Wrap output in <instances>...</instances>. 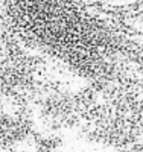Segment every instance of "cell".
I'll return each mask as SVG.
<instances>
[{
  "label": "cell",
  "instance_id": "1",
  "mask_svg": "<svg viewBox=\"0 0 143 152\" xmlns=\"http://www.w3.org/2000/svg\"><path fill=\"white\" fill-rule=\"evenodd\" d=\"M84 6L72 0H0L26 49L58 59L96 90L140 82L134 67L139 43Z\"/></svg>",
  "mask_w": 143,
  "mask_h": 152
},
{
  "label": "cell",
  "instance_id": "3",
  "mask_svg": "<svg viewBox=\"0 0 143 152\" xmlns=\"http://www.w3.org/2000/svg\"><path fill=\"white\" fill-rule=\"evenodd\" d=\"M28 132V125L23 117L0 114V151L15 143Z\"/></svg>",
  "mask_w": 143,
  "mask_h": 152
},
{
  "label": "cell",
  "instance_id": "2",
  "mask_svg": "<svg viewBox=\"0 0 143 152\" xmlns=\"http://www.w3.org/2000/svg\"><path fill=\"white\" fill-rule=\"evenodd\" d=\"M26 53V47L18 40L8 18L0 11V59H15Z\"/></svg>",
  "mask_w": 143,
  "mask_h": 152
}]
</instances>
